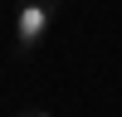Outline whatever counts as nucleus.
<instances>
[{
	"mask_svg": "<svg viewBox=\"0 0 122 117\" xmlns=\"http://www.w3.org/2000/svg\"><path fill=\"white\" fill-rule=\"evenodd\" d=\"M15 117H54V112H15Z\"/></svg>",
	"mask_w": 122,
	"mask_h": 117,
	"instance_id": "nucleus-3",
	"label": "nucleus"
},
{
	"mask_svg": "<svg viewBox=\"0 0 122 117\" xmlns=\"http://www.w3.org/2000/svg\"><path fill=\"white\" fill-rule=\"evenodd\" d=\"M29 5H49V10H59V5H64V0H29Z\"/></svg>",
	"mask_w": 122,
	"mask_h": 117,
	"instance_id": "nucleus-2",
	"label": "nucleus"
},
{
	"mask_svg": "<svg viewBox=\"0 0 122 117\" xmlns=\"http://www.w3.org/2000/svg\"><path fill=\"white\" fill-rule=\"evenodd\" d=\"M54 15H59V10H49V5H29V0H20V10H15V54H20V58H29L39 44H44Z\"/></svg>",
	"mask_w": 122,
	"mask_h": 117,
	"instance_id": "nucleus-1",
	"label": "nucleus"
}]
</instances>
